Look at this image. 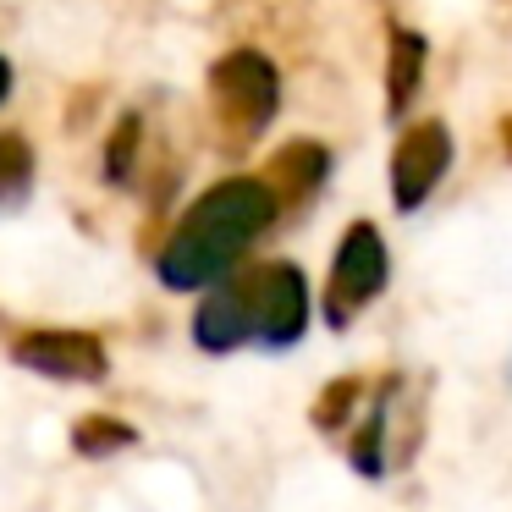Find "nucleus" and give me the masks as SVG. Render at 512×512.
Here are the masks:
<instances>
[{"label": "nucleus", "mask_w": 512, "mask_h": 512, "mask_svg": "<svg viewBox=\"0 0 512 512\" xmlns=\"http://www.w3.org/2000/svg\"><path fill=\"white\" fill-rule=\"evenodd\" d=\"M391 281V248L386 232L375 221H353L342 237H336V259H331V276H325V325L331 331H347L369 303H380Z\"/></svg>", "instance_id": "nucleus-4"}, {"label": "nucleus", "mask_w": 512, "mask_h": 512, "mask_svg": "<svg viewBox=\"0 0 512 512\" xmlns=\"http://www.w3.org/2000/svg\"><path fill=\"white\" fill-rule=\"evenodd\" d=\"M34 177H39V155L23 133L0 127V210H17V204L34 193Z\"/></svg>", "instance_id": "nucleus-10"}, {"label": "nucleus", "mask_w": 512, "mask_h": 512, "mask_svg": "<svg viewBox=\"0 0 512 512\" xmlns=\"http://www.w3.org/2000/svg\"><path fill=\"white\" fill-rule=\"evenodd\" d=\"M397 391H402V375H380L375 397L364 402L358 430H353V441H347V463L364 479H380L391 468V413H397Z\"/></svg>", "instance_id": "nucleus-8"}, {"label": "nucleus", "mask_w": 512, "mask_h": 512, "mask_svg": "<svg viewBox=\"0 0 512 512\" xmlns=\"http://www.w3.org/2000/svg\"><path fill=\"white\" fill-rule=\"evenodd\" d=\"M281 221L265 177H221L182 210V221L155 248V276L166 292H210L237 276L248 248Z\"/></svg>", "instance_id": "nucleus-1"}, {"label": "nucleus", "mask_w": 512, "mask_h": 512, "mask_svg": "<svg viewBox=\"0 0 512 512\" xmlns=\"http://www.w3.org/2000/svg\"><path fill=\"white\" fill-rule=\"evenodd\" d=\"M309 331V281L292 259H259L210 287L193 309V347L226 358L259 347V353H287Z\"/></svg>", "instance_id": "nucleus-2"}, {"label": "nucleus", "mask_w": 512, "mask_h": 512, "mask_svg": "<svg viewBox=\"0 0 512 512\" xmlns=\"http://www.w3.org/2000/svg\"><path fill=\"white\" fill-rule=\"evenodd\" d=\"M501 149H507V160H512V116L501 122Z\"/></svg>", "instance_id": "nucleus-15"}, {"label": "nucleus", "mask_w": 512, "mask_h": 512, "mask_svg": "<svg viewBox=\"0 0 512 512\" xmlns=\"http://www.w3.org/2000/svg\"><path fill=\"white\" fill-rule=\"evenodd\" d=\"M424 67H430L424 34L408 23H391V34H386V111H391V122H408L413 100L424 89Z\"/></svg>", "instance_id": "nucleus-9"}, {"label": "nucleus", "mask_w": 512, "mask_h": 512, "mask_svg": "<svg viewBox=\"0 0 512 512\" xmlns=\"http://www.w3.org/2000/svg\"><path fill=\"white\" fill-rule=\"evenodd\" d=\"M12 364L34 369L39 380H61V386H100L111 375V353L94 331L78 325H23L6 342Z\"/></svg>", "instance_id": "nucleus-5"}, {"label": "nucleus", "mask_w": 512, "mask_h": 512, "mask_svg": "<svg viewBox=\"0 0 512 512\" xmlns=\"http://www.w3.org/2000/svg\"><path fill=\"white\" fill-rule=\"evenodd\" d=\"M364 397H369V386H364V375H342V380H331V386L314 397V430H347V424H358V413H364Z\"/></svg>", "instance_id": "nucleus-12"}, {"label": "nucleus", "mask_w": 512, "mask_h": 512, "mask_svg": "<svg viewBox=\"0 0 512 512\" xmlns=\"http://www.w3.org/2000/svg\"><path fill=\"white\" fill-rule=\"evenodd\" d=\"M452 160H457V144L441 116H419V122L402 127L397 149H391V199H397V210L402 215L424 210L435 199V188L446 182Z\"/></svg>", "instance_id": "nucleus-6"}, {"label": "nucleus", "mask_w": 512, "mask_h": 512, "mask_svg": "<svg viewBox=\"0 0 512 512\" xmlns=\"http://www.w3.org/2000/svg\"><path fill=\"white\" fill-rule=\"evenodd\" d=\"M138 441V430L127 419H111V413H83L72 424V452L78 457H116Z\"/></svg>", "instance_id": "nucleus-11"}, {"label": "nucleus", "mask_w": 512, "mask_h": 512, "mask_svg": "<svg viewBox=\"0 0 512 512\" xmlns=\"http://www.w3.org/2000/svg\"><path fill=\"white\" fill-rule=\"evenodd\" d=\"M138 160H144V116L127 111L122 122H116V133L105 138V166H100V177L116 182V188H127V182H133V171H138Z\"/></svg>", "instance_id": "nucleus-13"}, {"label": "nucleus", "mask_w": 512, "mask_h": 512, "mask_svg": "<svg viewBox=\"0 0 512 512\" xmlns=\"http://www.w3.org/2000/svg\"><path fill=\"white\" fill-rule=\"evenodd\" d=\"M204 94H210V127L221 155H243L270 133V122L281 111V67L265 50L237 45L210 67Z\"/></svg>", "instance_id": "nucleus-3"}, {"label": "nucleus", "mask_w": 512, "mask_h": 512, "mask_svg": "<svg viewBox=\"0 0 512 512\" xmlns=\"http://www.w3.org/2000/svg\"><path fill=\"white\" fill-rule=\"evenodd\" d=\"M12 78H17V72H12V61L0 56V105L12 100Z\"/></svg>", "instance_id": "nucleus-14"}, {"label": "nucleus", "mask_w": 512, "mask_h": 512, "mask_svg": "<svg viewBox=\"0 0 512 512\" xmlns=\"http://www.w3.org/2000/svg\"><path fill=\"white\" fill-rule=\"evenodd\" d=\"M265 182H270V193H276L281 215L309 210V204L320 199V188L331 182V149L314 144V138H292V144H281L276 155H270Z\"/></svg>", "instance_id": "nucleus-7"}]
</instances>
